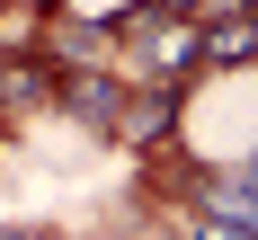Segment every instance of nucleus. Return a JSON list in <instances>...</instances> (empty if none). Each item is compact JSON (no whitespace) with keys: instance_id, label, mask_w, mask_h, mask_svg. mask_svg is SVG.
<instances>
[{"instance_id":"f257e3e1","label":"nucleus","mask_w":258,"mask_h":240,"mask_svg":"<svg viewBox=\"0 0 258 240\" xmlns=\"http://www.w3.org/2000/svg\"><path fill=\"white\" fill-rule=\"evenodd\" d=\"M116 98H125V89H116V80H107V71H80V80H72V107H80V116H89V125H107V133H116V116H125V107H116Z\"/></svg>"},{"instance_id":"f03ea898","label":"nucleus","mask_w":258,"mask_h":240,"mask_svg":"<svg viewBox=\"0 0 258 240\" xmlns=\"http://www.w3.org/2000/svg\"><path fill=\"white\" fill-rule=\"evenodd\" d=\"M45 89H53L45 62H0V107H45Z\"/></svg>"},{"instance_id":"7ed1b4c3","label":"nucleus","mask_w":258,"mask_h":240,"mask_svg":"<svg viewBox=\"0 0 258 240\" xmlns=\"http://www.w3.org/2000/svg\"><path fill=\"white\" fill-rule=\"evenodd\" d=\"M0 240H53V231H36V222H9V231H0Z\"/></svg>"}]
</instances>
